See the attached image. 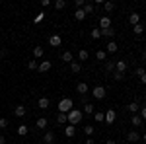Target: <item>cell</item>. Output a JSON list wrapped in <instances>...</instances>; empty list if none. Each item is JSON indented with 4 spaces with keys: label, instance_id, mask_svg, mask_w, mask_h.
I'll return each mask as SVG.
<instances>
[{
    "label": "cell",
    "instance_id": "obj_39",
    "mask_svg": "<svg viewBox=\"0 0 146 144\" xmlns=\"http://www.w3.org/2000/svg\"><path fill=\"white\" fill-rule=\"evenodd\" d=\"M144 74H146L144 66H138V68H136V76H138V78H142V76H144Z\"/></svg>",
    "mask_w": 146,
    "mask_h": 144
},
{
    "label": "cell",
    "instance_id": "obj_30",
    "mask_svg": "<svg viewBox=\"0 0 146 144\" xmlns=\"http://www.w3.org/2000/svg\"><path fill=\"white\" fill-rule=\"evenodd\" d=\"M94 119H96V123H103L105 121V115H103L101 111H96V113H94Z\"/></svg>",
    "mask_w": 146,
    "mask_h": 144
},
{
    "label": "cell",
    "instance_id": "obj_41",
    "mask_svg": "<svg viewBox=\"0 0 146 144\" xmlns=\"http://www.w3.org/2000/svg\"><path fill=\"white\" fill-rule=\"evenodd\" d=\"M43 18H45V14H43V12H39V14L35 16V20H33V22H35V23H39L41 20H43Z\"/></svg>",
    "mask_w": 146,
    "mask_h": 144
},
{
    "label": "cell",
    "instance_id": "obj_9",
    "mask_svg": "<svg viewBox=\"0 0 146 144\" xmlns=\"http://www.w3.org/2000/svg\"><path fill=\"white\" fill-rule=\"evenodd\" d=\"M140 140V134L136 133V131H131V133L127 134V142H131V144H135Z\"/></svg>",
    "mask_w": 146,
    "mask_h": 144
},
{
    "label": "cell",
    "instance_id": "obj_16",
    "mask_svg": "<svg viewBox=\"0 0 146 144\" xmlns=\"http://www.w3.org/2000/svg\"><path fill=\"white\" fill-rule=\"evenodd\" d=\"M37 105H39V109H47V107L51 105V101H49V98H39Z\"/></svg>",
    "mask_w": 146,
    "mask_h": 144
},
{
    "label": "cell",
    "instance_id": "obj_29",
    "mask_svg": "<svg viewBox=\"0 0 146 144\" xmlns=\"http://www.w3.org/2000/svg\"><path fill=\"white\" fill-rule=\"evenodd\" d=\"M43 53H45V51H43V47H33V56H35V58H41Z\"/></svg>",
    "mask_w": 146,
    "mask_h": 144
},
{
    "label": "cell",
    "instance_id": "obj_24",
    "mask_svg": "<svg viewBox=\"0 0 146 144\" xmlns=\"http://www.w3.org/2000/svg\"><path fill=\"white\" fill-rule=\"evenodd\" d=\"M115 35V31H113V27H109V29H101V37H107L109 41H111V37Z\"/></svg>",
    "mask_w": 146,
    "mask_h": 144
},
{
    "label": "cell",
    "instance_id": "obj_13",
    "mask_svg": "<svg viewBox=\"0 0 146 144\" xmlns=\"http://www.w3.org/2000/svg\"><path fill=\"white\" fill-rule=\"evenodd\" d=\"M43 142L45 144H53L55 142V133H53V131H47L45 136H43Z\"/></svg>",
    "mask_w": 146,
    "mask_h": 144
},
{
    "label": "cell",
    "instance_id": "obj_51",
    "mask_svg": "<svg viewBox=\"0 0 146 144\" xmlns=\"http://www.w3.org/2000/svg\"><path fill=\"white\" fill-rule=\"evenodd\" d=\"M123 144H131V142H123Z\"/></svg>",
    "mask_w": 146,
    "mask_h": 144
},
{
    "label": "cell",
    "instance_id": "obj_49",
    "mask_svg": "<svg viewBox=\"0 0 146 144\" xmlns=\"http://www.w3.org/2000/svg\"><path fill=\"white\" fill-rule=\"evenodd\" d=\"M140 140H142V142H144V144H146V134H144V136H142V138H140Z\"/></svg>",
    "mask_w": 146,
    "mask_h": 144
},
{
    "label": "cell",
    "instance_id": "obj_38",
    "mask_svg": "<svg viewBox=\"0 0 146 144\" xmlns=\"http://www.w3.org/2000/svg\"><path fill=\"white\" fill-rule=\"evenodd\" d=\"M84 133L88 134V136H92V134H94V125H86V127H84Z\"/></svg>",
    "mask_w": 146,
    "mask_h": 144
},
{
    "label": "cell",
    "instance_id": "obj_42",
    "mask_svg": "<svg viewBox=\"0 0 146 144\" xmlns=\"http://www.w3.org/2000/svg\"><path fill=\"white\" fill-rule=\"evenodd\" d=\"M140 119L146 121V105H144V107H140Z\"/></svg>",
    "mask_w": 146,
    "mask_h": 144
},
{
    "label": "cell",
    "instance_id": "obj_33",
    "mask_svg": "<svg viewBox=\"0 0 146 144\" xmlns=\"http://www.w3.org/2000/svg\"><path fill=\"white\" fill-rule=\"evenodd\" d=\"M103 8H105V10H107V14H109V12L115 10V2H103Z\"/></svg>",
    "mask_w": 146,
    "mask_h": 144
},
{
    "label": "cell",
    "instance_id": "obj_12",
    "mask_svg": "<svg viewBox=\"0 0 146 144\" xmlns=\"http://www.w3.org/2000/svg\"><path fill=\"white\" fill-rule=\"evenodd\" d=\"M51 66H53V62H49V60H43V62H39V72H49L51 70Z\"/></svg>",
    "mask_w": 146,
    "mask_h": 144
},
{
    "label": "cell",
    "instance_id": "obj_15",
    "mask_svg": "<svg viewBox=\"0 0 146 144\" xmlns=\"http://www.w3.org/2000/svg\"><path fill=\"white\" fill-rule=\"evenodd\" d=\"M64 134H66L68 138H72V136L76 134V127H74V125H66V127H64Z\"/></svg>",
    "mask_w": 146,
    "mask_h": 144
},
{
    "label": "cell",
    "instance_id": "obj_47",
    "mask_svg": "<svg viewBox=\"0 0 146 144\" xmlns=\"http://www.w3.org/2000/svg\"><path fill=\"white\" fill-rule=\"evenodd\" d=\"M140 82H142V84H146V74H144L142 78H140Z\"/></svg>",
    "mask_w": 146,
    "mask_h": 144
},
{
    "label": "cell",
    "instance_id": "obj_7",
    "mask_svg": "<svg viewBox=\"0 0 146 144\" xmlns=\"http://www.w3.org/2000/svg\"><path fill=\"white\" fill-rule=\"evenodd\" d=\"M49 45H51V47H60V45H62V37H60V35H51V37H49Z\"/></svg>",
    "mask_w": 146,
    "mask_h": 144
},
{
    "label": "cell",
    "instance_id": "obj_4",
    "mask_svg": "<svg viewBox=\"0 0 146 144\" xmlns=\"http://www.w3.org/2000/svg\"><path fill=\"white\" fill-rule=\"evenodd\" d=\"M111 27V16H101L100 18V29H109Z\"/></svg>",
    "mask_w": 146,
    "mask_h": 144
},
{
    "label": "cell",
    "instance_id": "obj_5",
    "mask_svg": "<svg viewBox=\"0 0 146 144\" xmlns=\"http://www.w3.org/2000/svg\"><path fill=\"white\" fill-rule=\"evenodd\" d=\"M92 94H94V98H96V100H103V98H105V94H107V92H105V88H103V86H96V88H94V92H92Z\"/></svg>",
    "mask_w": 146,
    "mask_h": 144
},
{
    "label": "cell",
    "instance_id": "obj_26",
    "mask_svg": "<svg viewBox=\"0 0 146 144\" xmlns=\"http://www.w3.org/2000/svg\"><path fill=\"white\" fill-rule=\"evenodd\" d=\"M27 133H29V127H27V125H20V127H18V134H20V136H25Z\"/></svg>",
    "mask_w": 146,
    "mask_h": 144
},
{
    "label": "cell",
    "instance_id": "obj_36",
    "mask_svg": "<svg viewBox=\"0 0 146 144\" xmlns=\"http://www.w3.org/2000/svg\"><path fill=\"white\" fill-rule=\"evenodd\" d=\"M96 58H98V60H107V53H105V51H98V53H96Z\"/></svg>",
    "mask_w": 146,
    "mask_h": 144
},
{
    "label": "cell",
    "instance_id": "obj_20",
    "mask_svg": "<svg viewBox=\"0 0 146 144\" xmlns=\"http://www.w3.org/2000/svg\"><path fill=\"white\" fill-rule=\"evenodd\" d=\"M60 60H62V62H72V53H70V51H62Z\"/></svg>",
    "mask_w": 146,
    "mask_h": 144
},
{
    "label": "cell",
    "instance_id": "obj_32",
    "mask_svg": "<svg viewBox=\"0 0 146 144\" xmlns=\"http://www.w3.org/2000/svg\"><path fill=\"white\" fill-rule=\"evenodd\" d=\"M105 72H115V60L105 62Z\"/></svg>",
    "mask_w": 146,
    "mask_h": 144
},
{
    "label": "cell",
    "instance_id": "obj_23",
    "mask_svg": "<svg viewBox=\"0 0 146 144\" xmlns=\"http://www.w3.org/2000/svg\"><path fill=\"white\" fill-rule=\"evenodd\" d=\"M35 127H37V129H41V131H43V129H47V119H45V117H39V119H37V123H35Z\"/></svg>",
    "mask_w": 146,
    "mask_h": 144
},
{
    "label": "cell",
    "instance_id": "obj_34",
    "mask_svg": "<svg viewBox=\"0 0 146 144\" xmlns=\"http://www.w3.org/2000/svg\"><path fill=\"white\" fill-rule=\"evenodd\" d=\"M82 10H84L86 16H90L92 12H94V4H84V8H82Z\"/></svg>",
    "mask_w": 146,
    "mask_h": 144
},
{
    "label": "cell",
    "instance_id": "obj_21",
    "mask_svg": "<svg viewBox=\"0 0 146 144\" xmlns=\"http://www.w3.org/2000/svg\"><path fill=\"white\" fill-rule=\"evenodd\" d=\"M131 125H133V127H142V119H140V115H133V117H131Z\"/></svg>",
    "mask_w": 146,
    "mask_h": 144
},
{
    "label": "cell",
    "instance_id": "obj_1",
    "mask_svg": "<svg viewBox=\"0 0 146 144\" xmlns=\"http://www.w3.org/2000/svg\"><path fill=\"white\" fill-rule=\"evenodd\" d=\"M66 117H68V125H74V127H76V125L84 119V113H82V109H74V107H72V109L66 113Z\"/></svg>",
    "mask_w": 146,
    "mask_h": 144
},
{
    "label": "cell",
    "instance_id": "obj_50",
    "mask_svg": "<svg viewBox=\"0 0 146 144\" xmlns=\"http://www.w3.org/2000/svg\"><path fill=\"white\" fill-rule=\"evenodd\" d=\"M142 60H146V51H144V53H142Z\"/></svg>",
    "mask_w": 146,
    "mask_h": 144
},
{
    "label": "cell",
    "instance_id": "obj_11",
    "mask_svg": "<svg viewBox=\"0 0 146 144\" xmlns=\"http://www.w3.org/2000/svg\"><path fill=\"white\" fill-rule=\"evenodd\" d=\"M88 84H86V82H78V86H76V92H78L80 96H86V94H88Z\"/></svg>",
    "mask_w": 146,
    "mask_h": 144
},
{
    "label": "cell",
    "instance_id": "obj_45",
    "mask_svg": "<svg viewBox=\"0 0 146 144\" xmlns=\"http://www.w3.org/2000/svg\"><path fill=\"white\" fill-rule=\"evenodd\" d=\"M86 144H96V140H94V138H92V136H90V138L86 140Z\"/></svg>",
    "mask_w": 146,
    "mask_h": 144
},
{
    "label": "cell",
    "instance_id": "obj_52",
    "mask_svg": "<svg viewBox=\"0 0 146 144\" xmlns=\"http://www.w3.org/2000/svg\"><path fill=\"white\" fill-rule=\"evenodd\" d=\"M144 101H146V96H144Z\"/></svg>",
    "mask_w": 146,
    "mask_h": 144
},
{
    "label": "cell",
    "instance_id": "obj_40",
    "mask_svg": "<svg viewBox=\"0 0 146 144\" xmlns=\"http://www.w3.org/2000/svg\"><path fill=\"white\" fill-rule=\"evenodd\" d=\"M123 78H125V74H121V72H117V70L113 72V80H117V82H119V80H123Z\"/></svg>",
    "mask_w": 146,
    "mask_h": 144
},
{
    "label": "cell",
    "instance_id": "obj_17",
    "mask_svg": "<svg viewBox=\"0 0 146 144\" xmlns=\"http://www.w3.org/2000/svg\"><path fill=\"white\" fill-rule=\"evenodd\" d=\"M25 113H27V109H25L23 105H16V109H14V115H16V117H23Z\"/></svg>",
    "mask_w": 146,
    "mask_h": 144
},
{
    "label": "cell",
    "instance_id": "obj_3",
    "mask_svg": "<svg viewBox=\"0 0 146 144\" xmlns=\"http://www.w3.org/2000/svg\"><path fill=\"white\" fill-rule=\"evenodd\" d=\"M127 68H129V64H127V60H125V58H121V60H115V70H117V72L125 74V72H127Z\"/></svg>",
    "mask_w": 146,
    "mask_h": 144
},
{
    "label": "cell",
    "instance_id": "obj_6",
    "mask_svg": "<svg viewBox=\"0 0 146 144\" xmlns=\"http://www.w3.org/2000/svg\"><path fill=\"white\" fill-rule=\"evenodd\" d=\"M103 115H105V123H107V125L115 123V119H117V113H115V109H107Z\"/></svg>",
    "mask_w": 146,
    "mask_h": 144
},
{
    "label": "cell",
    "instance_id": "obj_35",
    "mask_svg": "<svg viewBox=\"0 0 146 144\" xmlns=\"http://www.w3.org/2000/svg\"><path fill=\"white\" fill-rule=\"evenodd\" d=\"M55 8H56V10H64V8H66V2H64V0H56Z\"/></svg>",
    "mask_w": 146,
    "mask_h": 144
},
{
    "label": "cell",
    "instance_id": "obj_19",
    "mask_svg": "<svg viewBox=\"0 0 146 144\" xmlns=\"http://www.w3.org/2000/svg\"><path fill=\"white\" fill-rule=\"evenodd\" d=\"M88 58H90V53H88L86 49H80V51H78V60L84 62V60H88Z\"/></svg>",
    "mask_w": 146,
    "mask_h": 144
},
{
    "label": "cell",
    "instance_id": "obj_46",
    "mask_svg": "<svg viewBox=\"0 0 146 144\" xmlns=\"http://www.w3.org/2000/svg\"><path fill=\"white\" fill-rule=\"evenodd\" d=\"M0 144H6V136H2V134H0Z\"/></svg>",
    "mask_w": 146,
    "mask_h": 144
},
{
    "label": "cell",
    "instance_id": "obj_43",
    "mask_svg": "<svg viewBox=\"0 0 146 144\" xmlns=\"http://www.w3.org/2000/svg\"><path fill=\"white\" fill-rule=\"evenodd\" d=\"M51 4H53V2H51V0H43V2H41V6H43V8H49V6H51Z\"/></svg>",
    "mask_w": 146,
    "mask_h": 144
},
{
    "label": "cell",
    "instance_id": "obj_2",
    "mask_svg": "<svg viewBox=\"0 0 146 144\" xmlns=\"http://www.w3.org/2000/svg\"><path fill=\"white\" fill-rule=\"evenodd\" d=\"M74 107V103L70 98H62V100L58 101V113H68V111Z\"/></svg>",
    "mask_w": 146,
    "mask_h": 144
},
{
    "label": "cell",
    "instance_id": "obj_14",
    "mask_svg": "<svg viewBox=\"0 0 146 144\" xmlns=\"http://www.w3.org/2000/svg\"><path fill=\"white\" fill-rule=\"evenodd\" d=\"M117 49H119V45L115 43V41H109V43L105 45V53H117Z\"/></svg>",
    "mask_w": 146,
    "mask_h": 144
},
{
    "label": "cell",
    "instance_id": "obj_27",
    "mask_svg": "<svg viewBox=\"0 0 146 144\" xmlns=\"http://www.w3.org/2000/svg\"><path fill=\"white\" fill-rule=\"evenodd\" d=\"M90 35H92V39L96 41V39H100V37H101V29H100V27H94V29L90 31Z\"/></svg>",
    "mask_w": 146,
    "mask_h": 144
},
{
    "label": "cell",
    "instance_id": "obj_31",
    "mask_svg": "<svg viewBox=\"0 0 146 144\" xmlns=\"http://www.w3.org/2000/svg\"><path fill=\"white\" fill-rule=\"evenodd\" d=\"M70 70H72L74 74H78L80 70H82V64H80V62H70Z\"/></svg>",
    "mask_w": 146,
    "mask_h": 144
},
{
    "label": "cell",
    "instance_id": "obj_48",
    "mask_svg": "<svg viewBox=\"0 0 146 144\" xmlns=\"http://www.w3.org/2000/svg\"><path fill=\"white\" fill-rule=\"evenodd\" d=\"M105 144H117V142H115V140H111V138H109V140H107V142H105Z\"/></svg>",
    "mask_w": 146,
    "mask_h": 144
},
{
    "label": "cell",
    "instance_id": "obj_8",
    "mask_svg": "<svg viewBox=\"0 0 146 144\" xmlns=\"http://www.w3.org/2000/svg\"><path fill=\"white\" fill-rule=\"evenodd\" d=\"M129 22H131V25H138L140 23V14L138 12H131L129 14Z\"/></svg>",
    "mask_w": 146,
    "mask_h": 144
},
{
    "label": "cell",
    "instance_id": "obj_28",
    "mask_svg": "<svg viewBox=\"0 0 146 144\" xmlns=\"http://www.w3.org/2000/svg\"><path fill=\"white\" fill-rule=\"evenodd\" d=\"M74 18H76L78 22H84V20H86V14H84V10H82V8H80V10H76Z\"/></svg>",
    "mask_w": 146,
    "mask_h": 144
},
{
    "label": "cell",
    "instance_id": "obj_10",
    "mask_svg": "<svg viewBox=\"0 0 146 144\" xmlns=\"http://www.w3.org/2000/svg\"><path fill=\"white\" fill-rule=\"evenodd\" d=\"M125 109L129 111V113H133V115H136V113H138V111H140V105H138V103H136V101H131V103H129V105H127V107H125Z\"/></svg>",
    "mask_w": 146,
    "mask_h": 144
},
{
    "label": "cell",
    "instance_id": "obj_25",
    "mask_svg": "<svg viewBox=\"0 0 146 144\" xmlns=\"http://www.w3.org/2000/svg\"><path fill=\"white\" fill-rule=\"evenodd\" d=\"M133 33H135V35H142V33H144V25H142V23L133 25Z\"/></svg>",
    "mask_w": 146,
    "mask_h": 144
},
{
    "label": "cell",
    "instance_id": "obj_44",
    "mask_svg": "<svg viewBox=\"0 0 146 144\" xmlns=\"http://www.w3.org/2000/svg\"><path fill=\"white\" fill-rule=\"evenodd\" d=\"M8 127V121L6 119H0V129H6Z\"/></svg>",
    "mask_w": 146,
    "mask_h": 144
},
{
    "label": "cell",
    "instance_id": "obj_37",
    "mask_svg": "<svg viewBox=\"0 0 146 144\" xmlns=\"http://www.w3.org/2000/svg\"><path fill=\"white\" fill-rule=\"evenodd\" d=\"M27 68H29V70H37V68H39V62H37V60H29V62H27Z\"/></svg>",
    "mask_w": 146,
    "mask_h": 144
},
{
    "label": "cell",
    "instance_id": "obj_18",
    "mask_svg": "<svg viewBox=\"0 0 146 144\" xmlns=\"http://www.w3.org/2000/svg\"><path fill=\"white\" fill-rule=\"evenodd\" d=\"M56 123H58V125H68L66 113H58V115H56Z\"/></svg>",
    "mask_w": 146,
    "mask_h": 144
},
{
    "label": "cell",
    "instance_id": "obj_22",
    "mask_svg": "<svg viewBox=\"0 0 146 144\" xmlns=\"http://www.w3.org/2000/svg\"><path fill=\"white\" fill-rule=\"evenodd\" d=\"M82 113H86V115H94V113H96V107H94L92 103H86L84 109H82Z\"/></svg>",
    "mask_w": 146,
    "mask_h": 144
}]
</instances>
